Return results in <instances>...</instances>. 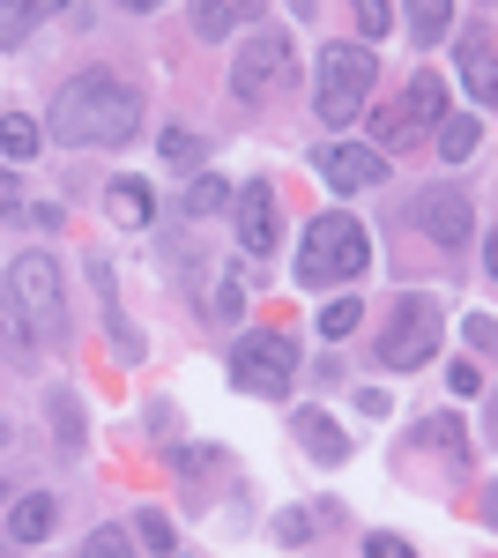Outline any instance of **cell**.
I'll return each instance as SVG.
<instances>
[{
    "label": "cell",
    "mask_w": 498,
    "mask_h": 558,
    "mask_svg": "<svg viewBox=\"0 0 498 558\" xmlns=\"http://www.w3.org/2000/svg\"><path fill=\"white\" fill-rule=\"evenodd\" d=\"M134 134H142V97H134V83L105 75V68L75 75L52 97V142H68V149H112Z\"/></svg>",
    "instance_id": "6da1fadb"
},
{
    "label": "cell",
    "mask_w": 498,
    "mask_h": 558,
    "mask_svg": "<svg viewBox=\"0 0 498 558\" xmlns=\"http://www.w3.org/2000/svg\"><path fill=\"white\" fill-rule=\"evenodd\" d=\"M373 260V231L357 216H313L305 239H297V283L305 291H328V283H357Z\"/></svg>",
    "instance_id": "7a4b0ae2"
},
{
    "label": "cell",
    "mask_w": 498,
    "mask_h": 558,
    "mask_svg": "<svg viewBox=\"0 0 498 558\" xmlns=\"http://www.w3.org/2000/svg\"><path fill=\"white\" fill-rule=\"evenodd\" d=\"M8 305H15V320H23L31 343H60L68 336V305H60V268H52V254H15V268H8Z\"/></svg>",
    "instance_id": "3957f363"
},
{
    "label": "cell",
    "mask_w": 498,
    "mask_h": 558,
    "mask_svg": "<svg viewBox=\"0 0 498 558\" xmlns=\"http://www.w3.org/2000/svg\"><path fill=\"white\" fill-rule=\"evenodd\" d=\"M373 45H328L320 52V83H313V112L328 120V128H350L357 112H365V97H373Z\"/></svg>",
    "instance_id": "277c9868"
},
{
    "label": "cell",
    "mask_w": 498,
    "mask_h": 558,
    "mask_svg": "<svg viewBox=\"0 0 498 558\" xmlns=\"http://www.w3.org/2000/svg\"><path fill=\"white\" fill-rule=\"evenodd\" d=\"M297 380V343L283 328H253L231 343V387L239 395H291Z\"/></svg>",
    "instance_id": "5b68a950"
},
{
    "label": "cell",
    "mask_w": 498,
    "mask_h": 558,
    "mask_svg": "<svg viewBox=\"0 0 498 558\" xmlns=\"http://www.w3.org/2000/svg\"><path fill=\"white\" fill-rule=\"evenodd\" d=\"M439 350V305L432 299H394V320H387V336H379V365L387 373H416L424 357Z\"/></svg>",
    "instance_id": "8992f818"
},
{
    "label": "cell",
    "mask_w": 498,
    "mask_h": 558,
    "mask_svg": "<svg viewBox=\"0 0 498 558\" xmlns=\"http://www.w3.org/2000/svg\"><path fill=\"white\" fill-rule=\"evenodd\" d=\"M283 75H291V38H283V31H253V38L231 52V97H239V105H268Z\"/></svg>",
    "instance_id": "52a82bcc"
},
{
    "label": "cell",
    "mask_w": 498,
    "mask_h": 558,
    "mask_svg": "<svg viewBox=\"0 0 498 558\" xmlns=\"http://www.w3.org/2000/svg\"><path fill=\"white\" fill-rule=\"evenodd\" d=\"M410 223L424 239H439V246H469V231H476V209H469V194H461L454 179H432L424 194L410 202Z\"/></svg>",
    "instance_id": "ba28073f"
},
{
    "label": "cell",
    "mask_w": 498,
    "mask_h": 558,
    "mask_svg": "<svg viewBox=\"0 0 498 558\" xmlns=\"http://www.w3.org/2000/svg\"><path fill=\"white\" fill-rule=\"evenodd\" d=\"M313 172L328 179L335 194H365V186L387 179V149H373V142H320Z\"/></svg>",
    "instance_id": "9c48e42d"
},
{
    "label": "cell",
    "mask_w": 498,
    "mask_h": 558,
    "mask_svg": "<svg viewBox=\"0 0 498 558\" xmlns=\"http://www.w3.org/2000/svg\"><path fill=\"white\" fill-rule=\"evenodd\" d=\"M231 223H239V246H246V254H268V246H276V186H268V179L231 186Z\"/></svg>",
    "instance_id": "30bf717a"
},
{
    "label": "cell",
    "mask_w": 498,
    "mask_h": 558,
    "mask_svg": "<svg viewBox=\"0 0 498 558\" xmlns=\"http://www.w3.org/2000/svg\"><path fill=\"white\" fill-rule=\"evenodd\" d=\"M387 112H394V128H402V142H416L424 128H439V120H447V89H439V75H416V83L402 89V97H394Z\"/></svg>",
    "instance_id": "8fae6325"
},
{
    "label": "cell",
    "mask_w": 498,
    "mask_h": 558,
    "mask_svg": "<svg viewBox=\"0 0 498 558\" xmlns=\"http://www.w3.org/2000/svg\"><path fill=\"white\" fill-rule=\"evenodd\" d=\"M291 425H297V439H305V454H313V462H328V470H335V462H350V432L335 425L328 410H297Z\"/></svg>",
    "instance_id": "7c38bea8"
},
{
    "label": "cell",
    "mask_w": 498,
    "mask_h": 558,
    "mask_svg": "<svg viewBox=\"0 0 498 558\" xmlns=\"http://www.w3.org/2000/svg\"><path fill=\"white\" fill-rule=\"evenodd\" d=\"M52 514H60V507H52V492L15 499V507H8V544H23V551H31V544H45V536H52Z\"/></svg>",
    "instance_id": "4fadbf2b"
},
{
    "label": "cell",
    "mask_w": 498,
    "mask_h": 558,
    "mask_svg": "<svg viewBox=\"0 0 498 558\" xmlns=\"http://www.w3.org/2000/svg\"><path fill=\"white\" fill-rule=\"evenodd\" d=\"M461 83L476 105H491L498 97V68H491V31H476V38H461Z\"/></svg>",
    "instance_id": "5bb4252c"
},
{
    "label": "cell",
    "mask_w": 498,
    "mask_h": 558,
    "mask_svg": "<svg viewBox=\"0 0 498 558\" xmlns=\"http://www.w3.org/2000/svg\"><path fill=\"white\" fill-rule=\"evenodd\" d=\"M186 216H216V209H231V179L223 172H194V186H186V202H179Z\"/></svg>",
    "instance_id": "9a60e30c"
},
{
    "label": "cell",
    "mask_w": 498,
    "mask_h": 558,
    "mask_svg": "<svg viewBox=\"0 0 498 558\" xmlns=\"http://www.w3.org/2000/svg\"><path fill=\"white\" fill-rule=\"evenodd\" d=\"M476 142H484V120H469V112H461V120L439 128V157H447V165H469V157H476Z\"/></svg>",
    "instance_id": "2e32d148"
},
{
    "label": "cell",
    "mask_w": 498,
    "mask_h": 558,
    "mask_svg": "<svg viewBox=\"0 0 498 558\" xmlns=\"http://www.w3.org/2000/svg\"><path fill=\"white\" fill-rule=\"evenodd\" d=\"M112 216L142 231V223L157 216V202H149V186H142V179H112Z\"/></svg>",
    "instance_id": "e0dca14e"
},
{
    "label": "cell",
    "mask_w": 498,
    "mask_h": 558,
    "mask_svg": "<svg viewBox=\"0 0 498 558\" xmlns=\"http://www.w3.org/2000/svg\"><path fill=\"white\" fill-rule=\"evenodd\" d=\"M38 120H31V112H0V149H8V157H38Z\"/></svg>",
    "instance_id": "ac0fdd59"
},
{
    "label": "cell",
    "mask_w": 498,
    "mask_h": 558,
    "mask_svg": "<svg viewBox=\"0 0 498 558\" xmlns=\"http://www.w3.org/2000/svg\"><path fill=\"white\" fill-rule=\"evenodd\" d=\"M357 320H365V299H328L320 305V336H328V343H342Z\"/></svg>",
    "instance_id": "d6986e66"
},
{
    "label": "cell",
    "mask_w": 498,
    "mask_h": 558,
    "mask_svg": "<svg viewBox=\"0 0 498 558\" xmlns=\"http://www.w3.org/2000/svg\"><path fill=\"white\" fill-rule=\"evenodd\" d=\"M447 8H454V0H410V38L432 45L439 31H447Z\"/></svg>",
    "instance_id": "ffe728a7"
},
{
    "label": "cell",
    "mask_w": 498,
    "mask_h": 558,
    "mask_svg": "<svg viewBox=\"0 0 498 558\" xmlns=\"http://www.w3.org/2000/svg\"><path fill=\"white\" fill-rule=\"evenodd\" d=\"M416 439H424V447H447V454H454V470L469 476V439L454 432V417H432V425L416 432Z\"/></svg>",
    "instance_id": "44dd1931"
},
{
    "label": "cell",
    "mask_w": 498,
    "mask_h": 558,
    "mask_svg": "<svg viewBox=\"0 0 498 558\" xmlns=\"http://www.w3.org/2000/svg\"><path fill=\"white\" fill-rule=\"evenodd\" d=\"M38 23V0H0V45H23Z\"/></svg>",
    "instance_id": "7402d4cb"
},
{
    "label": "cell",
    "mask_w": 498,
    "mask_h": 558,
    "mask_svg": "<svg viewBox=\"0 0 498 558\" xmlns=\"http://www.w3.org/2000/svg\"><path fill=\"white\" fill-rule=\"evenodd\" d=\"M239 313H246V283H239V276H223V283L208 291V320H239Z\"/></svg>",
    "instance_id": "603a6c76"
},
{
    "label": "cell",
    "mask_w": 498,
    "mask_h": 558,
    "mask_svg": "<svg viewBox=\"0 0 498 558\" xmlns=\"http://www.w3.org/2000/svg\"><path fill=\"white\" fill-rule=\"evenodd\" d=\"M194 38H231V0H194Z\"/></svg>",
    "instance_id": "cb8c5ba5"
},
{
    "label": "cell",
    "mask_w": 498,
    "mask_h": 558,
    "mask_svg": "<svg viewBox=\"0 0 498 558\" xmlns=\"http://www.w3.org/2000/svg\"><path fill=\"white\" fill-rule=\"evenodd\" d=\"M134 544H142V551H171L179 536H171V521L149 507V514H134Z\"/></svg>",
    "instance_id": "d4e9b609"
},
{
    "label": "cell",
    "mask_w": 498,
    "mask_h": 558,
    "mask_svg": "<svg viewBox=\"0 0 498 558\" xmlns=\"http://www.w3.org/2000/svg\"><path fill=\"white\" fill-rule=\"evenodd\" d=\"M350 8H357V31L365 38H387L394 31V0H350Z\"/></svg>",
    "instance_id": "484cf974"
},
{
    "label": "cell",
    "mask_w": 498,
    "mask_h": 558,
    "mask_svg": "<svg viewBox=\"0 0 498 558\" xmlns=\"http://www.w3.org/2000/svg\"><path fill=\"white\" fill-rule=\"evenodd\" d=\"M52 425H60V447H83V417H75V395H52Z\"/></svg>",
    "instance_id": "4316f807"
},
{
    "label": "cell",
    "mask_w": 498,
    "mask_h": 558,
    "mask_svg": "<svg viewBox=\"0 0 498 558\" xmlns=\"http://www.w3.org/2000/svg\"><path fill=\"white\" fill-rule=\"evenodd\" d=\"M126 544H134L126 529H97V536H83V551H89V558H105V551H126Z\"/></svg>",
    "instance_id": "83f0119b"
},
{
    "label": "cell",
    "mask_w": 498,
    "mask_h": 558,
    "mask_svg": "<svg viewBox=\"0 0 498 558\" xmlns=\"http://www.w3.org/2000/svg\"><path fill=\"white\" fill-rule=\"evenodd\" d=\"M498 343V320L491 313H469V350H491Z\"/></svg>",
    "instance_id": "f1b7e54d"
},
{
    "label": "cell",
    "mask_w": 498,
    "mask_h": 558,
    "mask_svg": "<svg viewBox=\"0 0 498 558\" xmlns=\"http://www.w3.org/2000/svg\"><path fill=\"white\" fill-rule=\"evenodd\" d=\"M276 544H313V521H305V514H283V521H276Z\"/></svg>",
    "instance_id": "f546056e"
},
{
    "label": "cell",
    "mask_w": 498,
    "mask_h": 558,
    "mask_svg": "<svg viewBox=\"0 0 498 558\" xmlns=\"http://www.w3.org/2000/svg\"><path fill=\"white\" fill-rule=\"evenodd\" d=\"M157 149H165V165H171V157H194L202 142H194V134H179V128H165V142H157Z\"/></svg>",
    "instance_id": "4dcf8cb0"
},
{
    "label": "cell",
    "mask_w": 498,
    "mask_h": 558,
    "mask_svg": "<svg viewBox=\"0 0 498 558\" xmlns=\"http://www.w3.org/2000/svg\"><path fill=\"white\" fill-rule=\"evenodd\" d=\"M365 551H373V558H402L410 544H402V536H365Z\"/></svg>",
    "instance_id": "1f68e13d"
},
{
    "label": "cell",
    "mask_w": 498,
    "mask_h": 558,
    "mask_svg": "<svg viewBox=\"0 0 498 558\" xmlns=\"http://www.w3.org/2000/svg\"><path fill=\"white\" fill-rule=\"evenodd\" d=\"M8 216H15V172L0 165V223H8Z\"/></svg>",
    "instance_id": "d6a6232c"
},
{
    "label": "cell",
    "mask_w": 498,
    "mask_h": 558,
    "mask_svg": "<svg viewBox=\"0 0 498 558\" xmlns=\"http://www.w3.org/2000/svg\"><path fill=\"white\" fill-rule=\"evenodd\" d=\"M231 15H239V23H260V15H268V0H231Z\"/></svg>",
    "instance_id": "836d02e7"
},
{
    "label": "cell",
    "mask_w": 498,
    "mask_h": 558,
    "mask_svg": "<svg viewBox=\"0 0 498 558\" xmlns=\"http://www.w3.org/2000/svg\"><path fill=\"white\" fill-rule=\"evenodd\" d=\"M120 8H165V0H120Z\"/></svg>",
    "instance_id": "e575fe53"
}]
</instances>
